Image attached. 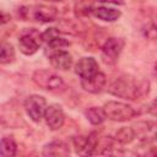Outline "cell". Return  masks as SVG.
Listing matches in <instances>:
<instances>
[{"label": "cell", "instance_id": "7402d4cb", "mask_svg": "<svg viewBox=\"0 0 157 157\" xmlns=\"http://www.w3.org/2000/svg\"><path fill=\"white\" fill-rule=\"evenodd\" d=\"M144 32H145V36H146L147 38L155 39V37H156V27H155L153 23L150 25V27H147V29H144Z\"/></svg>", "mask_w": 157, "mask_h": 157}, {"label": "cell", "instance_id": "cb8c5ba5", "mask_svg": "<svg viewBox=\"0 0 157 157\" xmlns=\"http://www.w3.org/2000/svg\"><path fill=\"white\" fill-rule=\"evenodd\" d=\"M9 20H10V16L0 11V25H4L6 22H9Z\"/></svg>", "mask_w": 157, "mask_h": 157}, {"label": "cell", "instance_id": "2e32d148", "mask_svg": "<svg viewBox=\"0 0 157 157\" xmlns=\"http://www.w3.org/2000/svg\"><path fill=\"white\" fill-rule=\"evenodd\" d=\"M92 15L102 21L105 22H114L117 21L120 16L121 12L119 10L112 9V7H105V6H101V7H93L92 10Z\"/></svg>", "mask_w": 157, "mask_h": 157}, {"label": "cell", "instance_id": "30bf717a", "mask_svg": "<svg viewBox=\"0 0 157 157\" xmlns=\"http://www.w3.org/2000/svg\"><path fill=\"white\" fill-rule=\"evenodd\" d=\"M98 71H99L98 63L92 56L81 58L75 65V72L81 78H88V77L96 75Z\"/></svg>", "mask_w": 157, "mask_h": 157}, {"label": "cell", "instance_id": "e0dca14e", "mask_svg": "<svg viewBox=\"0 0 157 157\" xmlns=\"http://www.w3.org/2000/svg\"><path fill=\"white\" fill-rule=\"evenodd\" d=\"M85 115H86L87 120L92 125H99L107 119V117L104 114V110L101 107H91V108H88L85 112Z\"/></svg>", "mask_w": 157, "mask_h": 157}, {"label": "cell", "instance_id": "9a60e30c", "mask_svg": "<svg viewBox=\"0 0 157 157\" xmlns=\"http://www.w3.org/2000/svg\"><path fill=\"white\" fill-rule=\"evenodd\" d=\"M34 31L32 33H26V34H22L18 39V47H20V50L25 54V55H32L34 53H37V50L39 49L40 47V43L38 40V38H40V36L37 38L34 37Z\"/></svg>", "mask_w": 157, "mask_h": 157}, {"label": "cell", "instance_id": "52a82bcc", "mask_svg": "<svg viewBox=\"0 0 157 157\" xmlns=\"http://www.w3.org/2000/svg\"><path fill=\"white\" fill-rule=\"evenodd\" d=\"M23 105H25L26 113L34 123H39L43 119L44 110L47 108V101L43 96L31 94L26 98Z\"/></svg>", "mask_w": 157, "mask_h": 157}, {"label": "cell", "instance_id": "7c38bea8", "mask_svg": "<svg viewBox=\"0 0 157 157\" xmlns=\"http://www.w3.org/2000/svg\"><path fill=\"white\" fill-rule=\"evenodd\" d=\"M42 155L45 157H65L70 155V147L63 140H54L44 145Z\"/></svg>", "mask_w": 157, "mask_h": 157}, {"label": "cell", "instance_id": "d6986e66", "mask_svg": "<svg viewBox=\"0 0 157 157\" xmlns=\"http://www.w3.org/2000/svg\"><path fill=\"white\" fill-rule=\"evenodd\" d=\"M16 152H17V145L12 137L6 136L0 140V155L1 156L11 157V156H15Z\"/></svg>", "mask_w": 157, "mask_h": 157}, {"label": "cell", "instance_id": "603a6c76", "mask_svg": "<svg viewBox=\"0 0 157 157\" xmlns=\"http://www.w3.org/2000/svg\"><path fill=\"white\" fill-rule=\"evenodd\" d=\"M98 2H104V4H114V5H123L124 0H94Z\"/></svg>", "mask_w": 157, "mask_h": 157}, {"label": "cell", "instance_id": "4fadbf2b", "mask_svg": "<svg viewBox=\"0 0 157 157\" xmlns=\"http://www.w3.org/2000/svg\"><path fill=\"white\" fill-rule=\"evenodd\" d=\"M105 83H107L105 75L101 71H98L96 75L88 78H81V87L90 93H99L105 86Z\"/></svg>", "mask_w": 157, "mask_h": 157}, {"label": "cell", "instance_id": "5bb4252c", "mask_svg": "<svg viewBox=\"0 0 157 157\" xmlns=\"http://www.w3.org/2000/svg\"><path fill=\"white\" fill-rule=\"evenodd\" d=\"M40 39L44 43H47L48 47L54 48V49H58V48L60 49L63 47H69L70 45V43L65 38L60 37V31L56 29V28H48V29H45L40 34Z\"/></svg>", "mask_w": 157, "mask_h": 157}, {"label": "cell", "instance_id": "44dd1931", "mask_svg": "<svg viewBox=\"0 0 157 157\" xmlns=\"http://www.w3.org/2000/svg\"><path fill=\"white\" fill-rule=\"evenodd\" d=\"M15 49L9 42H0V64H10L15 60Z\"/></svg>", "mask_w": 157, "mask_h": 157}, {"label": "cell", "instance_id": "d4e9b609", "mask_svg": "<svg viewBox=\"0 0 157 157\" xmlns=\"http://www.w3.org/2000/svg\"><path fill=\"white\" fill-rule=\"evenodd\" d=\"M47 1H61V0H47Z\"/></svg>", "mask_w": 157, "mask_h": 157}, {"label": "cell", "instance_id": "277c9868", "mask_svg": "<svg viewBox=\"0 0 157 157\" xmlns=\"http://www.w3.org/2000/svg\"><path fill=\"white\" fill-rule=\"evenodd\" d=\"M104 114L108 119L113 121H128L137 115V112L124 102L109 101L103 105Z\"/></svg>", "mask_w": 157, "mask_h": 157}, {"label": "cell", "instance_id": "ba28073f", "mask_svg": "<svg viewBox=\"0 0 157 157\" xmlns=\"http://www.w3.org/2000/svg\"><path fill=\"white\" fill-rule=\"evenodd\" d=\"M124 48V39L118 37H110L108 38L102 48V58L107 64H115L120 56V53Z\"/></svg>", "mask_w": 157, "mask_h": 157}, {"label": "cell", "instance_id": "7a4b0ae2", "mask_svg": "<svg viewBox=\"0 0 157 157\" xmlns=\"http://www.w3.org/2000/svg\"><path fill=\"white\" fill-rule=\"evenodd\" d=\"M32 80L38 87L50 92H61L65 90L64 80L54 71L47 69H40L34 71L32 75Z\"/></svg>", "mask_w": 157, "mask_h": 157}, {"label": "cell", "instance_id": "5b68a950", "mask_svg": "<svg viewBox=\"0 0 157 157\" xmlns=\"http://www.w3.org/2000/svg\"><path fill=\"white\" fill-rule=\"evenodd\" d=\"M0 125L11 129L23 125L22 113L15 101H10L0 105Z\"/></svg>", "mask_w": 157, "mask_h": 157}, {"label": "cell", "instance_id": "9c48e42d", "mask_svg": "<svg viewBox=\"0 0 157 157\" xmlns=\"http://www.w3.org/2000/svg\"><path fill=\"white\" fill-rule=\"evenodd\" d=\"M47 126L50 130H59L65 121V114L59 104H50L45 108L43 115Z\"/></svg>", "mask_w": 157, "mask_h": 157}, {"label": "cell", "instance_id": "3957f363", "mask_svg": "<svg viewBox=\"0 0 157 157\" xmlns=\"http://www.w3.org/2000/svg\"><path fill=\"white\" fill-rule=\"evenodd\" d=\"M20 13L23 18H32L42 23L53 22L56 20L58 9L49 5H34V6H23L20 9Z\"/></svg>", "mask_w": 157, "mask_h": 157}, {"label": "cell", "instance_id": "ac0fdd59", "mask_svg": "<svg viewBox=\"0 0 157 157\" xmlns=\"http://www.w3.org/2000/svg\"><path fill=\"white\" fill-rule=\"evenodd\" d=\"M135 137L136 136H135V131H134L132 126H124V128H120L115 132L113 139L119 145H126V144H130Z\"/></svg>", "mask_w": 157, "mask_h": 157}, {"label": "cell", "instance_id": "8fae6325", "mask_svg": "<svg viewBox=\"0 0 157 157\" xmlns=\"http://www.w3.org/2000/svg\"><path fill=\"white\" fill-rule=\"evenodd\" d=\"M49 61L52 66L56 70L66 71L72 66V56L66 50H55L49 55Z\"/></svg>", "mask_w": 157, "mask_h": 157}, {"label": "cell", "instance_id": "ffe728a7", "mask_svg": "<svg viewBox=\"0 0 157 157\" xmlns=\"http://www.w3.org/2000/svg\"><path fill=\"white\" fill-rule=\"evenodd\" d=\"M93 2L94 0H75L74 1V9L77 17L88 16L92 13L93 10Z\"/></svg>", "mask_w": 157, "mask_h": 157}, {"label": "cell", "instance_id": "8992f818", "mask_svg": "<svg viewBox=\"0 0 157 157\" xmlns=\"http://www.w3.org/2000/svg\"><path fill=\"white\" fill-rule=\"evenodd\" d=\"M74 147L78 155L82 156H90L97 153L98 144H99V137L97 132H91L90 135H78L72 139Z\"/></svg>", "mask_w": 157, "mask_h": 157}, {"label": "cell", "instance_id": "6da1fadb", "mask_svg": "<svg viewBox=\"0 0 157 157\" xmlns=\"http://www.w3.org/2000/svg\"><path fill=\"white\" fill-rule=\"evenodd\" d=\"M108 92L115 97L134 101L148 94L150 82L147 80H137L131 75H121L109 85Z\"/></svg>", "mask_w": 157, "mask_h": 157}]
</instances>
